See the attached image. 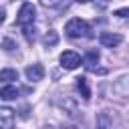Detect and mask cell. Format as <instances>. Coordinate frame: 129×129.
I'll use <instances>...</instances> for the list:
<instances>
[{"mask_svg":"<svg viewBox=\"0 0 129 129\" xmlns=\"http://www.w3.org/2000/svg\"><path fill=\"white\" fill-rule=\"evenodd\" d=\"M64 32L69 38H85V36H91V26L81 18H71L64 24Z\"/></svg>","mask_w":129,"mask_h":129,"instance_id":"obj_1","label":"cell"},{"mask_svg":"<svg viewBox=\"0 0 129 129\" xmlns=\"http://www.w3.org/2000/svg\"><path fill=\"white\" fill-rule=\"evenodd\" d=\"M34 16H36V8L30 4V2H24L18 10V16H16V24L18 26H32L34 24Z\"/></svg>","mask_w":129,"mask_h":129,"instance_id":"obj_2","label":"cell"},{"mask_svg":"<svg viewBox=\"0 0 129 129\" xmlns=\"http://www.w3.org/2000/svg\"><path fill=\"white\" fill-rule=\"evenodd\" d=\"M60 64H62L67 71L77 69V67L81 64V56H79V52H75V50H64V52L60 54Z\"/></svg>","mask_w":129,"mask_h":129,"instance_id":"obj_3","label":"cell"},{"mask_svg":"<svg viewBox=\"0 0 129 129\" xmlns=\"http://www.w3.org/2000/svg\"><path fill=\"white\" fill-rule=\"evenodd\" d=\"M26 79L28 81H32V83H36V81H42L44 79V67L42 64H28L26 67Z\"/></svg>","mask_w":129,"mask_h":129,"instance_id":"obj_4","label":"cell"},{"mask_svg":"<svg viewBox=\"0 0 129 129\" xmlns=\"http://www.w3.org/2000/svg\"><path fill=\"white\" fill-rule=\"evenodd\" d=\"M99 40H101V44L103 46H109V48H113V46H117V44H121V34H115V32H103L101 36H99Z\"/></svg>","mask_w":129,"mask_h":129,"instance_id":"obj_5","label":"cell"},{"mask_svg":"<svg viewBox=\"0 0 129 129\" xmlns=\"http://www.w3.org/2000/svg\"><path fill=\"white\" fill-rule=\"evenodd\" d=\"M97 123H99V127H101V129H115V121H113L111 111H103V113L99 115Z\"/></svg>","mask_w":129,"mask_h":129,"instance_id":"obj_6","label":"cell"},{"mask_svg":"<svg viewBox=\"0 0 129 129\" xmlns=\"http://www.w3.org/2000/svg\"><path fill=\"white\" fill-rule=\"evenodd\" d=\"M14 123V113L10 109H2L0 111V129H12Z\"/></svg>","mask_w":129,"mask_h":129,"instance_id":"obj_7","label":"cell"},{"mask_svg":"<svg viewBox=\"0 0 129 129\" xmlns=\"http://www.w3.org/2000/svg\"><path fill=\"white\" fill-rule=\"evenodd\" d=\"M16 97H18V89H16L14 85H6V87L0 89V99L12 101V99H16Z\"/></svg>","mask_w":129,"mask_h":129,"instance_id":"obj_8","label":"cell"},{"mask_svg":"<svg viewBox=\"0 0 129 129\" xmlns=\"http://www.w3.org/2000/svg\"><path fill=\"white\" fill-rule=\"evenodd\" d=\"M77 89H79V93H81V97H83V99H91L89 81H87L85 77H79V79H77Z\"/></svg>","mask_w":129,"mask_h":129,"instance_id":"obj_9","label":"cell"},{"mask_svg":"<svg viewBox=\"0 0 129 129\" xmlns=\"http://www.w3.org/2000/svg\"><path fill=\"white\" fill-rule=\"evenodd\" d=\"M99 62V52L97 50H89L85 56H83V64L87 69H95V64Z\"/></svg>","mask_w":129,"mask_h":129,"instance_id":"obj_10","label":"cell"},{"mask_svg":"<svg viewBox=\"0 0 129 129\" xmlns=\"http://www.w3.org/2000/svg\"><path fill=\"white\" fill-rule=\"evenodd\" d=\"M0 81H2V83L18 81V71H14V69H4V71H0Z\"/></svg>","mask_w":129,"mask_h":129,"instance_id":"obj_11","label":"cell"},{"mask_svg":"<svg viewBox=\"0 0 129 129\" xmlns=\"http://www.w3.org/2000/svg\"><path fill=\"white\" fill-rule=\"evenodd\" d=\"M56 42H58V34H56L54 30H48V32L44 34V46L50 48V46H54Z\"/></svg>","mask_w":129,"mask_h":129,"instance_id":"obj_12","label":"cell"},{"mask_svg":"<svg viewBox=\"0 0 129 129\" xmlns=\"http://www.w3.org/2000/svg\"><path fill=\"white\" fill-rule=\"evenodd\" d=\"M24 36L28 42H32L34 40V26H24Z\"/></svg>","mask_w":129,"mask_h":129,"instance_id":"obj_13","label":"cell"},{"mask_svg":"<svg viewBox=\"0 0 129 129\" xmlns=\"http://www.w3.org/2000/svg\"><path fill=\"white\" fill-rule=\"evenodd\" d=\"M2 44H4V50H8V52H10V50H14V48H16V46H14V44H12V40H8V38H6V40H4V42H2Z\"/></svg>","mask_w":129,"mask_h":129,"instance_id":"obj_14","label":"cell"},{"mask_svg":"<svg viewBox=\"0 0 129 129\" xmlns=\"http://www.w3.org/2000/svg\"><path fill=\"white\" fill-rule=\"evenodd\" d=\"M127 14H129V10H127V8H121V10H117V12H115V16H121V18H125Z\"/></svg>","mask_w":129,"mask_h":129,"instance_id":"obj_15","label":"cell"},{"mask_svg":"<svg viewBox=\"0 0 129 129\" xmlns=\"http://www.w3.org/2000/svg\"><path fill=\"white\" fill-rule=\"evenodd\" d=\"M2 20H4V10L0 8V22H2Z\"/></svg>","mask_w":129,"mask_h":129,"instance_id":"obj_16","label":"cell"},{"mask_svg":"<svg viewBox=\"0 0 129 129\" xmlns=\"http://www.w3.org/2000/svg\"><path fill=\"white\" fill-rule=\"evenodd\" d=\"M64 129H81V127H64Z\"/></svg>","mask_w":129,"mask_h":129,"instance_id":"obj_17","label":"cell"},{"mask_svg":"<svg viewBox=\"0 0 129 129\" xmlns=\"http://www.w3.org/2000/svg\"><path fill=\"white\" fill-rule=\"evenodd\" d=\"M79 2H89V0H79Z\"/></svg>","mask_w":129,"mask_h":129,"instance_id":"obj_18","label":"cell"}]
</instances>
